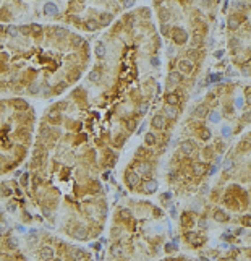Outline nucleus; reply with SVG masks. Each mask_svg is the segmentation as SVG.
<instances>
[{
	"instance_id": "f257e3e1",
	"label": "nucleus",
	"mask_w": 251,
	"mask_h": 261,
	"mask_svg": "<svg viewBox=\"0 0 251 261\" xmlns=\"http://www.w3.org/2000/svg\"><path fill=\"white\" fill-rule=\"evenodd\" d=\"M172 39L177 45H183L185 42L188 41V33L183 28H175V29L172 31Z\"/></svg>"
},
{
	"instance_id": "f03ea898",
	"label": "nucleus",
	"mask_w": 251,
	"mask_h": 261,
	"mask_svg": "<svg viewBox=\"0 0 251 261\" xmlns=\"http://www.w3.org/2000/svg\"><path fill=\"white\" fill-rule=\"evenodd\" d=\"M180 149H181V152H183L185 156H191L193 152L196 151V144H195V141L186 140V141H183V143H181Z\"/></svg>"
},
{
	"instance_id": "7ed1b4c3",
	"label": "nucleus",
	"mask_w": 251,
	"mask_h": 261,
	"mask_svg": "<svg viewBox=\"0 0 251 261\" xmlns=\"http://www.w3.org/2000/svg\"><path fill=\"white\" fill-rule=\"evenodd\" d=\"M157 187H159V183H157V180H146L144 183H143V191L146 193V195H152L154 191H157Z\"/></svg>"
},
{
	"instance_id": "20e7f679",
	"label": "nucleus",
	"mask_w": 251,
	"mask_h": 261,
	"mask_svg": "<svg viewBox=\"0 0 251 261\" xmlns=\"http://www.w3.org/2000/svg\"><path fill=\"white\" fill-rule=\"evenodd\" d=\"M178 68H180L181 73H191V72H193V68H195V65H193V62H191V60L183 58V60L178 62Z\"/></svg>"
},
{
	"instance_id": "39448f33",
	"label": "nucleus",
	"mask_w": 251,
	"mask_h": 261,
	"mask_svg": "<svg viewBox=\"0 0 251 261\" xmlns=\"http://www.w3.org/2000/svg\"><path fill=\"white\" fill-rule=\"evenodd\" d=\"M193 113H195L196 118H204V117L209 115V107H207V104H199Z\"/></svg>"
},
{
	"instance_id": "423d86ee",
	"label": "nucleus",
	"mask_w": 251,
	"mask_h": 261,
	"mask_svg": "<svg viewBox=\"0 0 251 261\" xmlns=\"http://www.w3.org/2000/svg\"><path fill=\"white\" fill-rule=\"evenodd\" d=\"M151 125H152L154 130H162L165 127V117H164V115H161V113H159V115H154Z\"/></svg>"
},
{
	"instance_id": "0eeeda50",
	"label": "nucleus",
	"mask_w": 251,
	"mask_h": 261,
	"mask_svg": "<svg viewBox=\"0 0 251 261\" xmlns=\"http://www.w3.org/2000/svg\"><path fill=\"white\" fill-rule=\"evenodd\" d=\"M127 183H128V187L135 188V187L139 183V175L136 174V172H128L127 174Z\"/></svg>"
},
{
	"instance_id": "6e6552de",
	"label": "nucleus",
	"mask_w": 251,
	"mask_h": 261,
	"mask_svg": "<svg viewBox=\"0 0 251 261\" xmlns=\"http://www.w3.org/2000/svg\"><path fill=\"white\" fill-rule=\"evenodd\" d=\"M39 258L41 260H52L54 258V250L50 246H42L39 250Z\"/></svg>"
},
{
	"instance_id": "1a4fd4ad",
	"label": "nucleus",
	"mask_w": 251,
	"mask_h": 261,
	"mask_svg": "<svg viewBox=\"0 0 251 261\" xmlns=\"http://www.w3.org/2000/svg\"><path fill=\"white\" fill-rule=\"evenodd\" d=\"M165 102H167L169 106H178V104H180V97H178V94H175V93H169V94H165Z\"/></svg>"
},
{
	"instance_id": "9d476101",
	"label": "nucleus",
	"mask_w": 251,
	"mask_h": 261,
	"mask_svg": "<svg viewBox=\"0 0 251 261\" xmlns=\"http://www.w3.org/2000/svg\"><path fill=\"white\" fill-rule=\"evenodd\" d=\"M44 13H45V15H55V13H58V8H57L55 3L49 2V3L44 5Z\"/></svg>"
},
{
	"instance_id": "9b49d317",
	"label": "nucleus",
	"mask_w": 251,
	"mask_h": 261,
	"mask_svg": "<svg viewBox=\"0 0 251 261\" xmlns=\"http://www.w3.org/2000/svg\"><path fill=\"white\" fill-rule=\"evenodd\" d=\"M227 24H229L230 29H236V28L240 26V19H238L236 15H230L229 19H227Z\"/></svg>"
},
{
	"instance_id": "f8f14e48",
	"label": "nucleus",
	"mask_w": 251,
	"mask_h": 261,
	"mask_svg": "<svg viewBox=\"0 0 251 261\" xmlns=\"http://www.w3.org/2000/svg\"><path fill=\"white\" fill-rule=\"evenodd\" d=\"M214 219L217 221V222H227V221H229V216L225 214L222 209H217V211L214 212Z\"/></svg>"
},
{
	"instance_id": "ddd939ff",
	"label": "nucleus",
	"mask_w": 251,
	"mask_h": 261,
	"mask_svg": "<svg viewBox=\"0 0 251 261\" xmlns=\"http://www.w3.org/2000/svg\"><path fill=\"white\" fill-rule=\"evenodd\" d=\"M181 79H183L181 78V73H178V72H172L169 75V83L170 84H178Z\"/></svg>"
},
{
	"instance_id": "4468645a",
	"label": "nucleus",
	"mask_w": 251,
	"mask_h": 261,
	"mask_svg": "<svg viewBox=\"0 0 251 261\" xmlns=\"http://www.w3.org/2000/svg\"><path fill=\"white\" fill-rule=\"evenodd\" d=\"M156 143H157L156 135H152V133H146V135H144V144H146V146H154Z\"/></svg>"
},
{
	"instance_id": "2eb2a0df",
	"label": "nucleus",
	"mask_w": 251,
	"mask_h": 261,
	"mask_svg": "<svg viewBox=\"0 0 251 261\" xmlns=\"http://www.w3.org/2000/svg\"><path fill=\"white\" fill-rule=\"evenodd\" d=\"M201 44H202L201 34L195 33V36H193V39H191V47H193V49H198V47H201Z\"/></svg>"
},
{
	"instance_id": "dca6fc26",
	"label": "nucleus",
	"mask_w": 251,
	"mask_h": 261,
	"mask_svg": "<svg viewBox=\"0 0 251 261\" xmlns=\"http://www.w3.org/2000/svg\"><path fill=\"white\" fill-rule=\"evenodd\" d=\"M99 26H101V24H99V21H96V19H88V21L84 23V28L89 29V31H96Z\"/></svg>"
},
{
	"instance_id": "f3484780",
	"label": "nucleus",
	"mask_w": 251,
	"mask_h": 261,
	"mask_svg": "<svg viewBox=\"0 0 251 261\" xmlns=\"http://www.w3.org/2000/svg\"><path fill=\"white\" fill-rule=\"evenodd\" d=\"M99 19H101V21H99L101 26H107V24L112 21V15H110V13H101V18Z\"/></svg>"
},
{
	"instance_id": "a211bd4d",
	"label": "nucleus",
	"mask_w": 251,
	"mask_h": 261,
	"mask_svg": "<svg viewBox=\"0 0 251 261\" xmlns=\"http://www.w3.org/2000/svg\"><path fill=\"white\" fill-rule=\"evenodd\" d=\"M75 258L76 260H88V258H89V253L84 251V250H81V248H76L75 250Z\"/></svg>"
},
{
	"instance_id": "6ab92c4d",
	"label": "nucleus",
	"mask_w": 251,
	"mask_h": 261,
	"mask_svg": "<svg viewBox=\"0 0 251 261\" xmlns=\"http://www.w3.org/2000/svg\"><path fill=\"white\" fill-rule=\"evenodd\" d=\"M204 172H206V167L202 166V164H195V167H193V174H195L196 177H201Z\"/></svg>"
},
{
	"instance_id": "aec40b11",
	"label": "nucleus",
	"mask_w": 251,
	"mask_h": 261,
	"mask_svg": "<svg viewBox=\"0 0 251 261\" xmlns=\"http://www.w3.org/2000/svg\"><path fill=\"white\" fill-rule=\"evenodd\" d=\"M54 34H55V38H65V36H67L68 34V31L65 29V28H60V26H55L54 28Z\"/></svg>"
},
{
	"instance_id": "412c9836",
	"label": "nucleus",
	"mask_w": 251,
	"mask_h": 261,
	"mask_svg": "<svg viewBox=\"0 0 251 261\" xmlns=\"http://www.w3.org/2000/svg\"><path fill=\"white\" fill-rule=\"evenodd\" d=\"M188 240H190L193 245H196V246H199V245L202 243L201 238H196V234H195V232H190V234H188Z\"/></svg>"
},
{
	"instance_id": "4be33fe9",
	"label": "nucleus",
	"mask_w": 251,
	"mask_h": 261,
	"mask_svg": "<svg viewBox=\"0 0 251 261\" xmlns=\"http://www.w3.org/2000/svg\"><path fill=\"white\" fill-rule=\"evenodd\" d=\"M175 107H177V106H167V107H165V113H167V115H170L172 118H175L177 115H178V110H177Z\"/></svg>"
},
{
	"instance_id": "5701e85b",
	"label": "nucleus",
	"mask_w": 251,
	"mask_h": 261,
	"mask_svg": "<svg viewBox=\"0 0 251 261\" xmlns=\"http://www.w3.org/2000/svg\"><path fill=\"white\" fill-rule=\"evenodd\" d=\"M159 18H161L162 23L169 21V18H170V11H169V10H165V8H162V10L159 11Z\"/></svg>"
},
{
	"instance_id": "b1692460",
	"label": "nucleus",
	"mask_w": 251,
	"mask_h": 261,
	"mask_svg": "<svg viewBox=\"0 0 251 261\" xmlns=\"http://www.w3.org/2000/svg\"><path fill=\"white\" fill-rule=\"evenodd\" d=\"M96 55L97 57H104L105 55V45L102 44V42H99V44L96 45Z\"/></svg>"
},
{
	"instance_id": "393cba45",
	"label": "nucleus",
	"mask_w": 251,
	"mask_h": 261,
	"mask_svg": "<svg viewBox=\"0 0 251 261\" xmlns=\"http://www.w3.org/2000/svg\"><path fill=\"white\" fill-rule=\"evenodd\" d=\"M110 253H112L113 256H122L123 250H122L120 245H112V248H110Z\"/></svg>"
},
{
	"instance_id": "a878e982",
	"label": "nucleus",
	"mask_w": 251,
	"mask_h": 261,
	"mask_svg": "<svg viewBox=\"0 0 251 261\" xmlns=\"http://www.w3.org/2000/svg\"><path fill=\"white\" fill-rule=\"evenodd\" d=\"M199 138H201V140H204V141L209 140V138H211V132H209L207 128H202L201 132H199Z\"/></svg>"
},
{
	"instance_id": "bb28decb",
	"label": "nucleus",
	"mask_w": 251,
	"mask_h": 261,
	"mask_svg": "<svg viewBox=\"0 0 251 261\" xmlns=\"http://www.w3.org/2000/svg\"><path fill=\"white\" fill-rule=\"evenodd\" d=\"M120 217H122L123 221L131 219V211H130V209H125V208H123V209L120 211Z\"/></svg>"
},
{
	"instance_id": "cd10ccee",
	"label": "nucleus",
	"mask_w": 251,
	"mask_h": 261,
	"mask_svg": "<svg viewBox=\"0 0 251 261\" xmlns=\"http://www.w3.org/2000/svg\"><path fill=\"white\" fill-rule=\"evenodd\" d=\"M99 78H101V73H99L97 70H92V72L89 73V79H91V81H94V83L99 81Z\"/></svg>"
},
{
	"instance_id": "c85d7f7f",
	"label": "nucleus",
	"mask_w": 251,
	"mask_h": 261,
	"mask_svg": "<svg viewBox=\"0 0 251 261\" xmlns=\"http://www.w3.org/2000/svg\"><path fill=\"white\" fill-rule=\"evenodd\" d=\"M149 170H151V166H149V164H146V162L139 164V174H147Z\"/></svg>"
},
{
	"instance_id": "c756f323",
	"label": "nucleus",
	"mask_w": 251,
	"mask_h": 261,
	"mask_svg": "<svg viewBox=\"0 0 251 261\" xmlns=\"http://www.w3.org/2000/svg\"><path fill=\"white\" fill-rule=\"evenodd\" d=\"M7 243H8V246H10V248H16V246H18V242H16V238H13V237L8 238Z\"/></svg>"
},
{
	"instance_id": "7c9ffc66",
	"label": "nucleus",
	"mask_w": 251,
	"mask_h": 261,
	"mask_svg": "<svg viewBox=\"0 0 251 261\" xmlns=\"http://www.w3.org/2000/svg\"><path fill=\"white\" fill-rule=\"evenodd\" d=\"M125 23H127L128 26H133V24H135V16H133V15L125 16Z\"/></svg>"
},
{
	"instance_id": "2f4dec72",
	"label": "nucleus",
	"mask_w": 251,
	"mask_h": 261,
	"mask_svg": "<svg viewBox=\"0 0 251 261\" xmlns=\"http://www.w3.org/2000/svg\"><path fill=\"white\" fill-rule=\"evenodd\" d=\"M161 33L164 34V36H170V28H169V24H162Z\"/></svg>"
},
{
	"instance_id": "473e14b6",
	"label": "nucleus",
	"mask_w": 251,
	"mask_h": 261,
	"mask_svg": "<svg viewBox=\"0 0 251 261\" xmlns=\"http://www.w3.org/2000/svg\"><path fill=\"white\" fill-rule=\"evenodd\" d=\"M241 224L246 227H251V216H245L243 219H241Z\"/></svg>"
},
{
	"instance_id": "72a5a7b5",
	"label": "nucleus",
	"mask_w": 251,
	"mask_h": 261,
	"mask_svg": "<svg viewBox=\"0 0 251 261\" xmlns=\"http://www.w3.org/2000/svg\"><path fill=\"white\" fill-rule=\"evenodd\" d=\"M220 120V115H219V112H211V122H219Z\"/></svg>"
},
{
	"instance_id": "f704fd0d",
	"label": "nucleus",
	"mask_w": 251,
	"mask_h": 261,
	"mask_svg": "<svg viewBox=\"0 0 251 261\" xmlns=\"http://www.w3.org/2000/svg\"><path fill=\"white\" fill-rule=\"evenodd\" d=\"M7 31H8V34H10V36H13V38H15V36H18V33H19V29H16V28H13V26H10Z\"/></svg>"
},
{
	"instance_id": "c9c22d12",
	"label": "nucleus",
	"mask_w": 251,
	"mask_h": 261,
	"mask_svg": "<svg viewBox=\"0 0 251 261\" xmlns=\"http://www.w3.org/2000/svg\"><path fill=\"white\" fill-rule=\"evenodd\" d=\"M81 44H83V39L79 38V36H75V38H73V45L78 47V45H81Z\"/></svg>"
},
{
	"instance_id": "e433bc0d",
	"label": "nucleus",
	"mask_w": 251,
	"mask_h": 261,
	"mask_svg": "<svg viewBox=\"0 0 251 261\" xmlns=\"http://www.w3.org/2000/svg\"><path fill=\"white\" fill-rule=\"evenodd\" d=\"M222 79V75H212L209 79V83H216V81H220Z\"/></svg>"
},
{
	"instance_id": "4c0bfd02",
	"label": "nucleus",
	"mask_w": 251,
	"mask_h": 261,
	"mask_svg": "<svg viewBox=\"0 0 251 261\" xmlns=\"http://www.w3.org/2000/svg\"><path fill=\"white\" fill-rule=\"evenodd\" d=\"M122 3H123V7H131V5L135 3V0H122Z\"/></svg>"
},
{
	"instance_id": "58836bf2",
	"label": "nucleus",
	"mask_w": 251,
	"mask_h": 261,
	"mask_svg": "<svg viewBox=\"0 0 251 261\" xmlns=\"http://www.w3.org/2000/svg\"><path fill=\"white\" fill-rule=\"evenodd\" d=\"M243 120L250 123V122H251V112H245L243 113Z\"/></svg>"
},
{
	"instance_id": "ea45409f",
	"label": "nucleus",
	"mask_w": 251,
	"mask_h": 261,
	"mask_svg": "<svg viewBox=\"0 0 251 261\" xmlns=\"http://www.w3.org/2000/svg\"><path fill=\"white\" fill-rule=\"evenodd\" d=\"M33 33L34 34H41V26H39V24H33Z\"/></svg>"
},
{
	"instance_id": "a19ab883",
	"label": "nucleus",
	"mask_w": 251,
	"mask_h": 261,
	"mask_svg": "<svg viewBox=\"0 0 251 261\" xmlns=\"http://www.w3.org/2000/svg\"><path fill=\"white\" fill-rule=\"evenodd\" d=\"M112 237H120V229H112Z\"/></svg>"
},
{
	"instance_id": "79ce46f5",
	"label": "nucleus",
	"mask_w": 251,
	"mask_h": 261,
	"mask_svg": "<svg viewBox=\"0 0 251 261\" xmlns=\"http://www.w3.org/2000/svg\"><path fill=\"white\" fill-rule=\"evenodd\" d=\"M141 11H143L141 15H143V16H144V18H149V10H147V8H143V10H141Z\"/></svg>"
},
{
	"instance_id": "37998d69",
	"label": "nucleus",
	"mask_w": 251,
	"mask_h": 261,
	"mask_svg": "<svg viewBox=\"0 0 251 261\" xmlns=\"http://www.w3.org/2000/svg\"><path fill=\"white\" fill-rule=\"evenodd\" d=\"M246 102L251 104V89H248V93H246Z\"/></svg>"
},
{
	"instance_id": "c03bdc74",
	"label": "nucleus",
	"mask_w": 251,
	"mask_h": 261,
	"mask_svg": "<svg viewBox=\"0 0 251 261\" xmlns=\"http://www.w3.org/2000/svg\"><path fill=\"white\" fill-rule=\"evenodd\" d=\"M151 63H154V67H159V60L154 57V58H151Z\"/></svg>"
},
{
	"instance_id": "a18cd8bd",
	"label": "nucleus",
	"mask_w": 251,
	"mask_h": 261,
	"mask_svg": "<svg viewBox=\"0 0 251 261\" xmlns=\"http://www.w3.org/2000/svg\"><path fill=\"white\" fill-rule=\"evenodd\" d=\"M29 31H31L29 28H19V33H24V34H28V33H29Z\"/></svg>"
},
{
	"instance_id": "49530a36",
	"label": "nucleus",
	"mask_w": 251,
	"mask_h": 261,
	"mask_svg": "<svg viewBox=\"0 0 251 261\" xmlns=\"http://www.w3.org/2000/svg\"><path fill=\"white\" fill-rule=\"evenodd\" d=\"M146 109H147V104H143V106H141V112H146Z\"/></svg>"
},
{
	"instance_id": "de8ad7c7",
	"label": "nucleus",
	"mask_w": 251,
	"mask_h": 261,
	"mask_svg": "<svg viewBox=\"0 0 251 261\" xmlns=\"http://www.w3.org/2000/svg\"><path fill=\"white\" fill-rule=\"evenodd\" d=\"M229 133H230V132H229V127H224V135L227 136V135H229Z\"/></svg>"
},
{
	"instance_id": "09e8293b",
	"label": "nucleus",
	"mask_w": 251,
	"mask_h": 261,
	"mask_svg": "<svg viewBox=\"0 0 251 261\" xmlns=\"http://www.w3.org/2000/svg\"><path fill=\"white\" fill-rule=\"evenodd\" d=\"M217 57H219V58H220V57H222V50H219V52H216V58H217Z\"/></svg>"
},
{
	"instance_id": "8fccbe9b",
	"label": "nucleus",
	"mask_w": 251,
	"mask_h": 261,
	"mask_svg": "<svg viewBox=\"0 0 251 261\" xmlns=\"http://www.w3.org/2000/svg\"><path fill=\"white\" fill-rule=\"evenodd\" d=\"M0 33H2V28H0Z\"/></svg>"
}]
</instances>
